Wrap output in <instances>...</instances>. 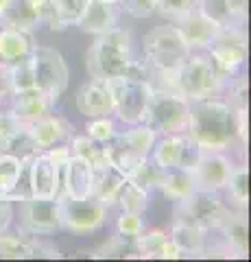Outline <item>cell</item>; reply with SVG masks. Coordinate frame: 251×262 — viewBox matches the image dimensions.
I'll use <instances>...</instances> for the list:
<instances>
[{
  "mask_svg": "<svg viewBox=\"0 0 251 262\" xmlns=\"http://www.w3.org/2000/svg\"><path fill=\"white\" fill-rule=\"evenodd\" d=\"M125 175L118 168L107 166L101 170H94V182H92V196L101 201L103 206H116V196L120 192V186L125 184Z\"/></svg>",
  "mask_w": 251,
  "mask_h": 262,
  "instance_id": "25",
  "label": "cell"
},
{
  "mask_svg": "<svg viewBox=\"0 0 251 262\" xmlns=\"http://www.w3.org/2000/svg\"><path fill=\"white\" fill-rule=\"evenodd\" d=\"M77 110L85 118H101V116H114V103L111 94L105 88L103 81H90L81 85L77 92Z\"/></svg>",
  "mask_w": 251,
  "mask_h": 262,
  "instance_id": "23",
  "label": "cell"
},
{
  "mask_svg": "<svg viewBox=\"0 0 251 262\" xmlns=\"http://www.w3.org/2000/svg\"><path fill=\"white\" fill-rule=\"evenodd\" d=\"M9 3H11V0H0V15H3V11L9 7Z\"/></svg>",
  "mask_w": 251,
  "mask_h": 262,
  "instance_id": "49",
  "label": "cell"
},
{
  "mask_svg": "<svg viewBox=\"0 0 251 262\" xmlns=\"http://www.w3.org/2000/svg\"><path fill=\"white\" fill-rule=\"evenodd\" d=\"M35 46L33 31L0 27V61L3 63H13L24 57H31Z\"/></svg>",
  "mask_w": 251,
  "mask_h": 262,
  "instance_id": "24",
  "label": "cell"
},
{
  "mask_svg": "<svg viewBox=\"0 0 251 262\" xmlns=\"http://www.w3.org/2000/svg\"><path fill=\"white\" fill-rule=\"evenodd\" d=\"M37 13L31 9V5L27 0H11L9 7L0 15V27H9V29H24V31H35L39 27Z\"/></svg>",
  "mask_w": 251,
  "mask_h": 262,
  "instance_id": "28",
  "label": "cell"
},
{
  "mask_svg": "<svg viewBox=\"0 0 251 262\" xmlns=\"http://www.w3.org/2000/svg\"><path fill=\"white\" fill-rule=\"evenodd\" d=\"M125 11L133 18H149L155 13V0H123Z\"/></svg>",
  "mask_w": 251,
  "mask_h": 262,
  "instance_id": "45",
  "label": "cell"
},
{
  "mask_svg": "<svg viewBox=\"0 0 251 262\" xmlns=\"http://www.w3.org/2000/svg\"><path fill=\"white\" fill-rule=\"evenodd\" d=\"M11 88H9V77H7V66L0 61V105L5 101H9Z\"/></svg>",
  "mask_w": 251,
  "mask_h": 262,
  "instance_id": "47",
  "label": "cell"
},
{
  "mask_svg": "<svg viewBox=\"0 0 251 262\" xmlns=\"http://www.w3.org/2000/svg\"><path fill=\"white\" fill-rule=\"evenodd\" d=\"M168 238V232H162V229H144V232L135 238V247L140 258H162V249H164V243Z\"/></svg>",
  "mask_w": 251,
  "mask_h": 262,
  "instance_id": "37",
  "label": "cell"
},
{
  "mask_svg": "<svg viewBox=\"0 0 251 262\" xmlns=\"http://www.w3.org/2000/svg\"><path fill=\"white\" fill-rule=\"evenodd\" d=\"M162 194L171 201H181L186 199L192 190H194V182L190 177V170L188 168H173V170H166L164 177L159 182Z\"/></svg>",
  "mask_w": 251,
  "mask_h": 262,
  "instance_id": "29",
  "label": "cell"
},
{
  "mask_svg": "<svg viewBox=\"0 0 251 262\" xmlns=\"http://www.w3.org/2000/svg\"><path fill=\"white\" fill-rule=\"evenodd\" d=\"M24 125H27V122H22L11 110L9 112H0V151H3L5 146L20 134V129Z\"/></svg>",
  "mask_w": 251,
  "mask_h": 262,
  "instance_id": "41",
  "label": "cell"
},
{
  "mask_svg": "<svg viewBox=\"0 0 251 262\" xmlns=\"http://www.w3.org/2000/svg\"><path fill=\"white\" fill-rule=\"evenodd\" d=\"M186 136L201 151L227 153L247 142V107H236L218 96L190 103Z\"/></svg>",
  "mask_w": 251,
  "mask_h": 262,
  "instance_id": "1",
  "label": "cell"
},
{
  "mask_svg": "<svg viewBox=\"0 0 251 262\" xmlns=\"http://www.w3.org/2000/svg\"><path fill=\"white\" fill-rule=\"evenodd\" d=\"M92 258H140L138 253V247H135V238H127V236H111V238L99 247Z\"/></svg>",
  "mask_w": 251,
  "mask_h": 262,
  "instance_id": "35",
  "label": "cell"
},
{
  "mask_svg": "<svg viewBox=\"0 0 251 262\" xmlns=\"http://www.w3.org/2000/svg\"><path fill=\"white\" fill-rule=\"evenodd\" d=\"M133 53L131 37L125 29H111L103 35H96L94 44L85 53L87 75L94 81H109L118 77H127L133 72Z\"/></svg>",
  "mask_w": 251,
  "mask_h": 262,
  "instance_id": "2",
  "label": "cell"
},
{
  "mask_svg": "<svg viewBox=\"0 0 251 262\" xmlns=\"http://www.w3.org/2000/svg\"><path fill=\"white\" fill-rule=\"evenodd\" d=\"M103 83L111 94L114 116L118 120H123L125 125H140V122H144V112H147L149 98L153 92L147 79L127 75V77L103 81Z\"/></svg>",
  "mask_w": 251,
  "mask_h": 262,
  "instance_id": "5",
  "label": "cell"
},
{
  "mask_svg": "<svg viewBox=\"0 0 251 262\" xmlns=\"http://www.w3.org/2000/svg\"><path fill=\"white\" fill-rule=\"evenodd\" d=\"M247 184H249V170L245 164H236L232 170V175L227 179L223 190L227 192V199L232 201V206L236 210H247V201H249V190H247Z\"/></svg>",
  "mask_w": 251,
  "mask_h": 262,
  "instance_id": "31",
  "label": "cell"
},
{
  "mask_svg": "<svg viewBox=\"0 0 251 262\" xmlns=\"http://www.w3.org/2000/svg\"><path fill=\"white\" fill-rule=\"evenodd\" d=\"M227 3L240 20H247V0H227Z\"/></svg>",
  "mask_w": 251,
  "mask_h": 262,
  "instance_id": "48",
  "label": "cell"
},
{
  "mask_svg": "<svg viewBox=\"0 0 251 262\" xmlns=\"http://www.w3.org/2000/svg\"><path fill=\"white\" fill-rule=\"evenodd\" d=\"M31 66H33L35 88L59 101L70 79L68 66L63 61L61 53L51 46H35L31 53Z\"/></svg>",
  "mask_w": 251,
  "mask_h": 262,
  "instance_id": "11",
  "label": "cell"
},
{
  "mask_svg": "<svg viewBox=\"0 0 251 262\" xmlns=\"http://www.w3.org/2000/svg\"><path fill=\"white\" fill-rule=\"evenodd\" d=\"M61 253L55 245L44 243L39 236L27 232L9 234L0 232V258L3 260H24V258H59Z\"/></svg>",
  "mask_w": 251,
  "mask_h": 262,
  "instance_id": "15",
  "label": "cell"
},
{
  "mask_svg": "<svg viewBox=\"0 0 251 262\" xmlns=\"http://www.w3.org/2000/svg\"><path fill=\"white\" fill-rule=\"evenodd\" d=\"M208 57L214 61L216 70L221 72L225 81L236 77L238 72L245 70L247 63V33L245 27L238 24H230V27H221L216 37L206 48Z\"/></svg>",
  "mask_w": 251,
  "mask_h": 262,
  "instance_id": "7",
  "label": "cell"
},
{
  "mask_svg": "<svg viewBox=\"0 0 251 262\" xmlns=\"http://www.w3.org/2000/svg\"><path fill=\"white\" fill-rule=\"evenodd\" d=\"M29 131H31V136H33L37 149L46 151V149H53V146H57V144H70L75 127H72L63 116H57V114L53 112L51 116H44L35 122H29Z\"/></svg>",
  "mask_w": 251,
  "mask_h": 262,
  "instance_id": "18",
  "label": "cell"
},
{
  "mask_svg": "<svg viewBox=\"0 0 251 262\" xmlns=\"http://www.w3.org/2000/svg\"><path fill=\"white\" fill-rule=\"evenodd\" d=\"M201 149L186 134L173 136H157L155 144L151 149V158L162 170L173 168H190L197 162Z\"/></svg>",
  "mask_w": 251,
  "mask_h": 262,
  "instance_id": "14",
  "label": "cell"
},
{
  "mask_svg": "<svg viewBox=\"0 0 251 262\" xmlns=\"http://www.w3.org/2000/svg\"><path fill=\"white\" fill-rule=\"evenodd\" d=\"M13 219V201L7 194H0V232L9 229Z\"/></svg>",
  "mask_w": 251,
  "mask_h": 262,
  "instance_id": "46",
  "label": "cell"
},
{
  "mask_svg": "<svg viewBox=\"0 0 251 262\" xmlns=\"http://www.w3.org/2000/svg\"><path fill=\"white\" fill-rule=\"evenodd\" d=\"M59 210H61V229H68L77 236H90L105 225L107 221V206L96 201L94 196L72 199L59 192Z\"/></svg>",
  "mask_w": 251,
  "mask_h": 262,
  "instance_id": "10",
  "label": "cell"
},
{
  "mask_svg": "<svg viewBox=\"0 0 251 262\" xmlns=\"http://www.w3.org/2000/svg\"><path fill=\"white\" fill-rule=\"evenodd\" d=\"M107 3H114V5H120V3H123V0H107Z\"/></svg>",
  "mask_w": 251,
  "mask_h": 262,
  "instance_id": "50",
  "label": "cell"
},
{
  "mask_svg": "<svg viewBox=\"0 0 251 262\" xmlns=\"http://www.w3.org/2000/svg\"><path fill=\"white\" fill-rule=\"evenodd\" d=\"M22 232L48 236L61 229L59 196H27L22 199Z\"/></svg>",
  "mask_w": 251,
  "mask_h": 262,
  "instance_id": "12",
  "label": "cell"
},
{
  "mask_svg": "<svg viewBox=\"0 0 251 262\" xmlns=\"http://www.w3.org/2000/svg\"><path fill=\"white\" fill-rule=\"evenodd\" d=\"M190 118V101L177 92L153 88L147 112H144V125L151 127L157 136L186 134Z\"/></svg>",
  "mask_w": 251,
  "mask_h": 262,
  "instance_id": "4",
  "label": "cell"
},
{
  "mask_svg": "<svg viewBox=\"0 0 251 262\" xmlns=\"http://www.w3.org/2000/svg\"><path fill=\"white\" fill-rule=\"evenodd\" d=\"M85 131H87V138H92V140L101 142V144H107L116 138V125L111 116H101V118H90V122L85 125Z\"/></svg>",
  "mask_w": 251,
  "mask_h": 262,
  "instance_id": "40",
  "label": "cell"
},
{
  "mask_svg": "<svg viewBox=\"0 0 251 262\" xmlns=\"http://www.w3.org/2000/svg\"><path fill=\"white\" fill-rule=\"evenodd\" d=\"M92 182H94V170L87 162H83L77 155H70L68 162L61 168V188L63 194L72 199H83L92 196Z\"/></svg>",
  "mask_w": 251,
  "mask_h": 262,
  "instance_id": "22",
  "label": "cell"
},
{
  "mask_svg": "<svg viewBox=\"0 0 251 262\" xmlns=\"http://www.w3.org/2000/svg\"><path fill=\"white\" fill-rule=\"evenodd\" d=\"M230 203L216 190H194L181 201H175L173 216L177 223H192L203 229L218 227V223L230 212Z\"/></svg>",
  "mask_w": 251,
  "mask_h": 262,
  "instance_id": "9",
  "label": "cell"
},
{
  "mask_svg": "<svg viewBox=\"0 0 251 262\" xmlns=\"http://www.w3.org/2000/svg\"><path fill=\"white\" fill-rule=\"evenodd\" d=\"M225 81L206 51H192L175 70V92L188 101L218 96L225 90Z\"/></svg>",
  "mask_w": 251,
  "mask_h": 262,
  "instance_id": "3",
  "label": "cell"
},
{
  "mask_svg": "<svg viewBox=\"0 0 251 262\" xmlns=\"http://www.w3.org/2000/svg\"><path fill=\"white\" fill-rule=\"evenodd\" d=\"M190 9H194V0H155V11L168 20H179Z\"/></svg>",
  "mask_w": 251,
  "mask_h": 262,
  "instance_id": "42",
  "label": "cell"
},
{
  "mask_svg": "<svg viewBox=\"0 0 251 262\" xmlns=\"http://www.w3.org/2000/svg\"><path fill=\"white\" fill-rule=\"evenodd\" d=\"M194 7H197L206 18L216 22L218 27H230V24L245 27V20H240L238 15L234 13L227 0H194Z\"/></svg>",
  "mask_w": 251,
  "mask_h": 262,
  "instance_id": "30",
  "label": "cell"
},
{
  "mask_svg": "<svg viewBox=\"0 0 251 262\" xmlns=\"http://www.w3.org/2000/svg\"><path fill=\"white\" fill-rule=\"evenodd\" d=\"M157 140V134L144 122L140 125H131V129L125 134H116L111 142H107V155L109 164L118 168L125 177L135 168L138 162L151 155L153 144Z\"/></svg>",
  "mask_w": 251,
  "mask_h": 262,
  "instance_id": "8",
  "label": "cell"
},
{
  "mask_svg": "<svg viewBox=\"0 0 251 262\" xmlns=\"http://www.w3.org/2000/svg\"><path fill=\"white\" fill-rule=\"evenodd\" d=\"M3 151L15 155V158H18L20 162H29L31 158H33V155H37L39 149H37V144H35V140H33V136H31L29 125H24V127L20 129V134L15 136Z\"/></svg>",
  "mask_w": 251,
  "mask_h": 262,
  "instance_id": "38",
  "label": "cell"
},
{
  "mask_svg": "<svg viewBox=\"0 0 251 262\" xmlns=\"http://www.w3.org/2000/svg\"><path fill=\"white\" fill-rule=\"evenodd\" d=\"M11 112L18 116L22 122H35L44 116H51L55 112V105H57V98L48 96L42 90H27V92H18L11 94Z\"/></svg>",
  "mask_w": 251,
  "mask_h": 262,
  "instance_id": "19",
  "label": "cell"
},
{
  "mask_svg": "<svg viewBox=\"0 0 251 262\" xmlns=\"http://www.w3.org/2000/svg\"><path fill=\"white\" fill-rule=\"evenodd\" d=\"M5 66H7V77H9L11 94L27 92V90H33V88H35V79H33V66H31V57H24V59H20V61L5 63Z\"/></svg>",
  "mask_w": 251,
  "mask_h": 262,
  "instance_id": "34",
  "label": "cell"
},
{
  "mask_svg": "<svg viewBox=\"0 0 251 262\" xmlns=\"http://www.w3.org/2000/svg\"><path fill=\"white\" fill-rule=\"evenodd\" d=\"M29 188L31 196H59L61 192V166L46 151H39L29 162Z\"/></svg>",
  "mask_w": 251,
  "mask_h": 262,
  "instance_id": "16",
  "label": "cell"
},
{
  "mask_svg": "<svg viewBox=\"0 0 251 262\" xmlns=\"http://www.w3.org/2000/svg\"><path fill=\"white\" fill-rule=\"evenodd\" d=\"M164 173L166 170H162L155 164V160L149 155V158H144L142 162L135 164V168L127 175V179L138 184L140 188H144L147 192H151V190H155V188H159V182H162V177H164Z\"/></svg>",
  "mask_w": 251,
  "mask_h": 262,
  "instance_id": "32",
  "label": "cell"
},
{
  "mask_svg": "<svg viewBox=\"0 0 251 262\" xmlns=\"http://www.w3.org/2000/svg\"><path fill=\"white\" fill-rule=\"evenodd\" d=\"M175 27L181 33L184 42L190 46V51H206L210 42L216 37V33L221 31V27L210 18H206L197 7L190 9L186 15H181L179 20H175Z\"/></svg>",
  "mask_w": 251,
  "mask_h": 262,
  "instance_id": "17",
  "label": "cell"
},
{
  "mask_svg": "<svg viewBox=\"0 0 251 262\" xmlns=\"http://www.w3.org/2000/svg\"><path fill=\"white\" fill-rule=\"evenodd\" d=\"M118 5L107 3V0H90L85 5L83 13L77 22V27L83 33H92V35H103L111 29L118 27Z\"/></svg>",
  "mask_w": 251,
  "mask_h": 262,
  "instance_id": "21",
  "label": "cell"
},
{
  "mask_svg": "<svg viewBox=\"0 0 251 262\" xmlns=\"http://www.w3.org/2000/svg\"><path fill=\"white\" fill-rule=\"evenodd\" d=\"M116 203L123 212H135V214H144V210L149 208V192L140 188L138 184L125 179V184L120 186V192L116 196Z\"/></svg>",
  "mask_w": 251,
  "mask_h": 262,
  "instance_id": "33",
  "label": "cell"
},
{
  "mask_svg": "<svg viewBox=\"0 0 251 262\" xmlns=\"http://www.w3.org/2000/svg\"><path fill=\"white\" fill-rule=\"evenodd\" d=\"M90 0H57V15H55L53 31H63L68 27H77L85 5Z\"/></svg>",
  "mask_w": 251,
  "mask_h": 262,
  "instance_id": "36",
  "label": "cell"
},
{
  "mask_svg": "<svg viewBox=\"0 0 251 262\" xmlns=\"http://www.w3.org/2000/svg\"><path fill=\"white\" fill-rule=\"evenodd\" d=\"M31 5V9L37 13V18L42 24L55 27V15H57V0H27Z\"/></svg>",
  "mask_w": 251,
  "mask_h": 262,
  "instance_id": "44",
  "label": "cell"
},
{
  "mask_svg": "<svg viewBox=\"0 0 251 262\" xmlns=\"http://www.w3.org/2000/svg\"><path fill=\"white\" fill-rule=\"evenodd\" d=\"M144 63L153 70H175L192 51L184 42L175 24H162L151 29L142 42Z\"/></svg>",
  "mask_w": 251,
  "mask_h": 262,
  "instance_id": "6",
  "label": "cell"
},
{
  "mask_svg": "<svg viewBox=\"0 0 251 262\" xmlns=\"http://www.w3.org/2000/svg\"><path fill=\"white\" fill-rule=\"evenodd\" d=\"M234 166H236V164L223 151H201L197 162H194L188 170H190V177H192L197 190L223 192Z\"/></svg>",
  "mask_w": 251,
  "mask_h": 262,
  "instance_id": "13",
  "label": "cell"
},
{
  "mask_svg": "<svg viewBox=\"0 0 251 262\" xmlns=\"http://www.w3.org/2000/svg\"><path fill=\"white\" fill-rule=\"evenodd\" d=\"M116 232L120 236H127V238H138V236L144 232L142 214H135V212H120V216L116 221Z\"/></svg>",
  "mask_w": 251,
  "mask_h": 262,
  "instance_id": "43",
  "label": "cell"
},
{
  "mask_svg": "<svg viewBox=\"0 0 251 262\" xmlns=\"http://www.w3.org/2000/svg\"><path fill=\"white\" fill-rule=\"evenodd\" d=\"M171 238L175 241V245L181 249L184 258H201L203 253V247H206V234L208 229L199 227V225H192V223H173V229L171 232Z\"/></svg>",
  "mask_w": 251,
  "mask_h": 262,
  "instance_id": "26",
  "label": "cell"
},
{
  "mask_svg": "<svg viewBox=\"0 0 251 262\" xmlns=\"http://www.w3.org/2000/svg\"><path fill=\"white\" fill-rule=\"evenodd\" d=\"M22 170V162L15 155L0 151V194H9Z\"/></svg>",
  "mask_w": 251,
  "mask_h": 262,
  "instance_id": "39",
  "label": "cell"
},
{
  "mask_svg": "<svg viewBox=\"0 0 251 262\" xmlns=\"http://www.w3.org/2000/svg\"><path fill=\"white\" fill-rule=\"evenodd\" d=\"M70 153L81 158L92 166V170H101L111 166L109 155H107V144H101L87 136H72L70 140Z\"/></svg>",
  "mask_w": 251,
  "mask_h": 262,
  "instance_id": "27",
  "label": "cell"
},
{
  "mask_svg": "<svg viewBox=\"0 0 251 262\" xmlns=\"http://www.w3.org/2000/svg\"><path fill=\"white\" fill-rule=\"evenodd\" d=\"M216 229L221 232V238L227 245L232 258L249 256V225H247L245 210L230 208V212L225 214V219L218 223Z\"/></svg>",
  "mask_w": 251,
  "mask_h": 262,
  "instance_id": "20",
  "label": "cell"
}]
</instances>
